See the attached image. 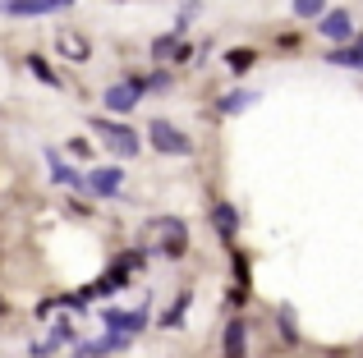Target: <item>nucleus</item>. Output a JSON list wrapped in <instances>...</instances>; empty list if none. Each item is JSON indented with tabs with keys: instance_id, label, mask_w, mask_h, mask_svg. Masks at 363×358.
<instances>
[{
	"instance_id": "20",
	"label": "nucleus",
	"mask_w": 363,
	"mask_h": 358,
	"mask_svg": "<svg viewBox=\"0 0 363 358\" xmlns=\"http://www.w3.org/2000/svg\"><path fill=\"white\" fill-rule=\"evenodd\" d=\"M294 14L299 18H322L327 14V0H294Z\"/></svg>"
},
{
	"instance_id": "17",
	"label": "nucleus",
	"mask_w": 363,
	"mask_h": 358,
	"mask_svg": "<svg viewBox=\"0 0 363 358\" xmlns=\"http://www.w3.org/2000/svg\"><path fill=\"white\" fill-rule=\"evenodd\" d=\"M175 51H179V33H166L152 42V60H175Z\"/></svg>"
},
{
	"instance_id": "18",
	"label": "nucleus",
	"mask_w": 363,
	"mask_h": 358,
	"mask_svg": "<svg viewBox=\"0 0 363 358\" xmlns=\"http://www.w3.org/2000/svg\"><path fill=\"white\" fill-rule=\"evenodd\" d=\"M28 69H33L37 79L46 83V88H60V79H55V69H51V64H46V60H42V55H28Z\"/></svg>"
},
{
	"instance_id": "23",
	"label": "nucleus",
	"mask_w": 363,
	"mask_h": 358,
	"mask_svg": "<svg viewBox=\"0 0 363 358\" xmlns=\"http://www.w3.org/2000/svg\"><path fill=\"white\" fill-rule=\"evenodd\" d=\"M281 331H285V340H299V331H294V317H290V308H281Z\"/></svg>"
},
{
	"instance_id": "6",
	"label": "nucleus",
	"mask_w": 363,
	"mask_h": 358,
	"mask_svg": "<svg viewBox=\"0 0 363 358\" xmlns=\"http://www.w3.org/2000/svg\"><path fill=\"white\" fill-rule=\"evenodd\" d=\"M244 354H248V326L244 317H230L221 331V358H244Z\"/></svg>"
},
{
	"instance_id": "1",
	"label": "nucleus",
	"mask_w": 363,
	"mask_h": 358,
	"mask_svg": "<svg viewBox=\"0 0 363 358\" xmlns=\"http://www.w3.org/2000/svg\"><path fill=\"white\" fill-rule=\"evenodd\" d=\"M147 239H157V248L166 253V258H184L189 253V230L179 216H157V221L147 225Z\"/></svg>"
},
{
	"instance_id": "16",
	"label": "nucleus",
	"mask_w": 363,
	"mask_h": 358,
	"mask_svg": "<svg viewBox=\"0 0 363 358\" xmlns=\"http://www.w3.org/2000/svg\"><path fill=\"white\" fill-rule=\"evenodd\" d=\"M253 101H257V92H248V88H235L230 97H221V110H225V115H240V110H248V106H253Z\"/></svg>"
},
{
	"instance_id": "5",
	"label": "nucleus",
	"mask_w": 363,
	"mask_h": 358,
	"mask_svg": "<svg viewBox=\"0 0 363 358\" xmlns=\"http://www.w3.org/2000/svg\"><path fill=\"white\" fill-rule=\"evenodd\" d=\"M101 322H106L111 331H129V335H138L143 326H147V313H143V308H106V313H101Z\"/></svg>"
},
{
	"instance_id": "10",
	"label": "nucleus",
	"mask_w": 363,
	"mask_h": 358,
	"mask_svg": "<svg viewBox=\"0 0 363 358\" xmlns=\"http://www.w3.org/2000/svg\"><path fill=\"white\" fill-rule=\"evenodd\" d=\"M331 64H340V69H363V37H354V42H336L331 46V55H327Z\"/></svg>"
},
{
	"instance_id": "4",
	"label": "nucleus",
	"mask_w": 363,
	"mask_h": 358,
	"mask_svg": "<svg viewBox=\"0 0 363 358\" xmlns=\"http://www.w3.org/2000/svg\"><path fill=\"white\" fill-rule=\"evenodd\" d=\"M138 101H143V88L133 79L129 83H111V88H106V110H111V115H124V110H133Z\"/></svg>"
},
{
	"instance_id": "2",
	"label": "nucleus",
	"mask_w": 363,
	"mask_h": 358,
	"mask_svg": "<svg viewBox=\"0 0 363 358\" xmlns=\"http://www.w3.org/2000/svg\"><path fill=\"white\" fill-rule=\"evenodd\" d=\"M147 143H152V152H161V156H189L194 152V138H189L184 129H175L170 120H152Z\"/></svg>"
},
{
	"instance_id": "7",
	"label": "nucleus",
	"mask_w": 363,
	"mask_h": 358,
	"mask_svg": "<svg viewBox=\"0 0 363 358\" xmlns=\"http://www.w3.org/2000/svg\"><path fill=\"white\" fill-rule=\"evenodd\" d=\"M318 33L327 37V42H350V37H354V18H350L345 9H331V14L318 18Z\"/></svg>"
},
{
	"instance_id": "22",
	"label": "nucleus",
	"mask_w": 363,
	"mask_h": 358,
	"mask_svg": "<svg viewBox=\"0 0 363 358\" xmlns=\"http://www.w3.org/2000/svg\"><path fill=\"white\" fill-rule=\"evenodd\" d=\"M166 88H170V74H166V69H157V74L147 79V92H166Z\"/></svg>"
},
{
	"instance_id": "14",
	"label": "nucleus",
	"mask_w": 363,
	"mask_h": 358,
	"mask_svg": "<svg viewBox=\"0 0 363 358\" xmlns=\"http://www.w3.org/2000/svg\"><path fill=\"white\" fill-rule=\"evenodd\" d=\"M60 51H65V60H74V64H83L88 60V37H74V33H60Z\"/></svg>"
},
{
	"instance_id": "11",
	"label": "nucleus",
	"mask_w": 363,
	"mask_h": 358,
	"mask_svg": "<svg viewBox=\"0 0 363 358\" xmlns=\"http://www.w3.org/2000/svg\"><path fill=\"white\" fill-rule=\"evenodd\" d=\"M212 225H216V234L230 243L235 234H240V212H235L230 202H216V207H212Z\"/></svg>"
},
{
	"instance_id": "3",
	"label": "nucleus",
	"mask_w": 363,
	"mask_h": 358,
	"mask_svg": "<svg viewBox=\"0 0 363 358\" xmlns=\"http://www.w3.org/2000/svg\"><path fill=\"white\" fill-rule=\"evenodd\" d=\"M92 134H97L101 143H106L111 152L120 156V161L138 156V134H133L129 125H120V120H92Z\"/></svg>"
},
{
	"instance_id": "19",
	"label": "nucleus",
	"mask_w": 363,
	"mask_h": 358,
	"mask_svg": "<svg viewBox=\"0 0 363 358\" xmlns=\"http://www.w3.org/2000/svg\"><path fill=\"white\" fill-rule=\"evenodd\" d=\"M189 304H194V299H189V294H179L175 304H170V313L161 317V326H179V322H184V313H189Z\"/></svg>"
},
{
	"instance_id": "12",
	"label": "nucleus",
	"mask_w": 363,
	"mask_h": 358,
	"mask_svg": "<svg viewBox=\"0 0 363 358\" xmlns=\"http://www.w3.org/2000/svg\"><path fill=\"white\" fill-rule=\"evenodd\" d=\"M129 280H133V276H129V267H124V262H116V267H111L106 276H101L97 285H92V294H120V289L129 285Z\"/></svg>"
},
{
	"instance_id": "9",
	"label": "nucleus",
	"mask_w": 363,
	"mask_h": 358,
	"mask_svg": "<svg viewBox=\"0 0 363 358\" xmlns=\"http://www.w3.org/2000/svg\"><path fill=\"white\" fill-rule=\"evenodd\" d=\"M46 161H51V179H55V184H69V188H79V193H88V179L74 171L60 152H46Z\"/></svg>"
},
{
	"instance_id": "8",
	"label": "nucleus",
	"mask_w": 363,
	"mask_h": 358,
	"mask_svg": "<svg viewBox=\"0 0 363 358\" xmlns=\"http://www.w3.org/2000/svg\"><path fill=\"white\" fill-rule=\"evenodd\" d=\"M120 184H124V171H120V166H97V171L88 175V193H97V197H116Z\"/></svg>"
},
{
	"instance_id": "15",
	"label": "nucleus",
	"mask_w": 363,
	"mask_h": 358,
	"mask_svg": "<svg viewBox=\"0 0 363 358\" xmlns=\"http://www.w3.org/2000/svg\"><path fill=\"white\" fill-rule=\"evenodd\" d=\"M225 64H230L235 74H248L257 64V51H253V46H235V51H225Z\"/></svg>"
},
{
	"instance_id": "24",
	"label": "nucleus",
	"mask_w": 363,
	"mask_h": 358,
	"mask_svg": "<svg viewBox=\"0 0 363 358\" xmlns=\"http://www.w3.org/2000/svg\"><path fill=\"white\" fill-rule=\"evenodd\" d=\"M69 156H79V161H88V156H92V147L83 143V138H74V143H69Z\"/></svg>"
},
{
	"instance_id": "13",
	"label": "nucleus",
	"mask_w": 363,
	"mask_h": 358,
	"mask_svg": "<svg viewBox=\"0 0 363 358\" xmlns=\"http://www.w3.org/2000/svg\"><path fill=\"white\" fill-rule=\"evenodd\" d=\"M55 5H65V0H5V14L23 18V14H51Z\"/></svg>"
},
{
	"instance_id": "21",
	"label": "nucleus",
	"mask_w": 363,
	"mask_h": 358,
	"mask_svg": "<svg viewBox=\"0 0 363 358\" xmlns=\"http://www.w3.org/2000/svg\"><path fill=\"white\" fill-rule=\"evenodd\" d=\"M235 285H248V258H244V253H235Z\"/></svg>"
}]
</instances>
